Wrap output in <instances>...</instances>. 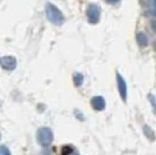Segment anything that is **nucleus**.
<instances>
[{"label": "nucleus", "mask_w": 156, "mask_h": 155, "mask_svg": "<svg viewBox=\"0 0 156 155\" xmlns=\"http://www.w3.org/2000/svg\"><path fill=\"white\" fill-rule=\"evenodd\" d=\"M0 64H1V68L6 71H12L16 68V58L13 57V56H5V57L1 58L0 61Z\"/></svg>", "instance_id": "obj_4"}, {"label": "nucleus", "mask_w": 156, "mask_h": 155, "mask_svg": "<svg viewBox=\"0 0 156 155\" xmlns=\"http://www.w3.org/2000/svg\"><path fill=\"white\" fill-rule=\"evenodd\" d=\"M83 81H84V77H83V75L80 72H76L73 75V82H75L76 86H80V85L83 84Z\"/></svg>", "instance_id": "obj_7"}, {"label": "nucleus", "mask_w": 156, "mask_h": 155, "mask_svg": "<svg viewBox=\"0 0 156 155\" xmlns=\"http://www.w3.org/2000/svg\"><path fill=\"white\" fill-rule=\"evenodd\" d=\"M9 154H11V150L7 148V146L1 145L0 146V155H9Z\"/></svg>", "instance_id": "obj_9"}, {"label": "nucleus", "mask_w": 156, "mask_h": 155, "mask_svg": "<svg viewBox=\"0 0 156 155\" xmlns=\"http://www.w3.org/2000/svg\"><path fill=\"white\" fill-rule=\"evenodd\" d=\"M46 15L47 19L56 26H62L64 23V15L54 4L48 2L46 5Z\"/></svg>", "instance_id": "obj_1"}, {"label": "nucleus", "mask_w": 156, "mask_h": 155, "mask_svg": "<svg viewBox=\"0 0 156 155\" xmlns=\"http://www.w3.org/2000/svg\"><path fill=\"white\" fill-rule=\"evenodd\" d=\"M61 152H62V154H70V153L73 152V148H72L71 146H64Z\"/></svg>", "instance_id": "obj_10"}, {"label": "nucleus", "mask_w": 156, "mask_h": 155, "mask_svg": "<svg viewBox=\"0 0 156 155\" xmlns=\"http://www.w3.org/2000/svg\"><path fill=\"white\" fill-rule=\"evenodd\" d=\"M106 2H108V4H117L119 0H105Z\"/></svg>", "instance_id": "obj_13"}, {"label": "nucleus", "mask_w": 156, "mask_h": 155, "mask_svg": "<svg viewBox=\"0 0 156 155\" xmlns=\"http://www.w3.org/2000/svg\"><path fill=\"white\" fill-rule=\"evenodd\" d=\"M37 142L42 147H49L54 141V134L49 127H41L36 133Z\"/></svg>", "instance_id": "obj_2"}, {"label": "nucleus", "mask_w": 156, "mask_h": 155, "mask_svg": "<svg viewBox=\"0 0 156 155\" xmlns=\"http://www.w3.org/2000/svg\"><path fill=\"white\" fill-rule=\"evenodd\" d=\"M86 15H87V20L91 25H96L99 22L100 20V7L96 5V4H91L87 7V12H86Z\"/></svg>", "instance_id": "obj_3"}, {"label": "nucleus", "mask_w": 156, "mask_h": 155, "mask_svg": "<svg viewBox=\"0 0 156 155\" xmlns=\"http://www.w3.org/2000/svg\"><path fill=\"white\" fill-rule=\"evenodd\" d=\"M136 40L140 45H147V43H148V39H147V36L143 33H139L137 34Z\"/></svg>", "instance_id": "obj_8"}, {"label": "nucleus", "mask_w": 156, "mask_h": 155, "mask_svg": "<svg viewBox=\"0 0 156 155\" xmlns=\"http://www.w3.org/2000/svg\"><path fill=\"white\" fill-rule=\"evenodd\" d=\"M0 61H1V59H0Z\"/></svg>", "instance_id": "obj_15"}, {"label": "nucleus", "mask_w": 156, "mask_h": 155, "mask_svg": "<svg viewBox=\"0 0 156 155\" xmlns=\"http://www.w3.org/2000/svg\"><path fill=\"white\" fill-rule=\"evenodd\" d=\"M151 12H153V15L156 16V0H153V8H151Z\"/></svg>", "instance_id": "obj_12"}, {"label": "nucleus", "mask_w": 156, "mask_h": 155, "mask_svg": "<svg viewBox=\"0 0 156 155\" xmlns=\"http://www.w3.org/2000/svg\"><path fill=\"white\" fill-rule=\"evenodd\" d=\"M117 83H118V90H119V93L122 98V100L126 102L127 100V84L125 82L124 77L120 75V74H117Z\"/></svg>", "instance_id": "obj_5"}, {"label": "nucleus", "mask_w": 156, "mask_h": 155, "mask_svg": "<svg viewBox=\"0 0 156 155\" xmlns=\"http://www.w3.org/2000/svg\"><path fill=\"white\" fill-rule=\"evenodd\" d=\"M155 99V97L153 96V95H149V102L151 103V105H153V109H154V111L156 112V100H154Z\"/></svg>", "instance_id": "obj_11"}, {"label": "nucleus", "mask_w": 156, "mask_h": 155, "mask_svg": "<svg viewBox=\"0 0 156 155\" xmlns=\"http://www.w3.org/2000/svg\"><path fill=\"white\" fill-rule=\"evenodd\" d=\"M0 138H1V135H0Z\"/></svg>", "instance_id": "obj_14"}, {"label": "nucleus", "mask_w": 156, "mask_h": 155, "mask_svg": "<svg viewBox=\"0 0 156 155\" xmlns=\"http://www.w3.org/2000/svg\"><path fill=\"white\" fill-rule=\"evenodd\" d=\"M91 105L94 110L103 111L105 109V106H106V103H105L104 97H101V96H96V97H93L91 99Z\"/></svg>", "instance_id": "obj_6"}]
</instances>
